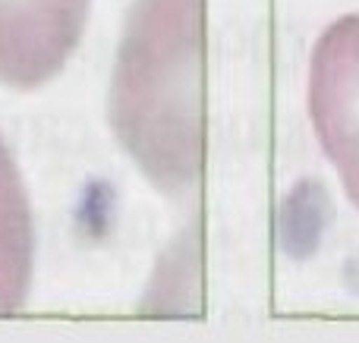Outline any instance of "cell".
Instances as JSON below:
<instances>
[{"label":"cell","instance_id":"obj_1","mask_svg":"<svg viewBox=\"0 0 359 343\" xmlns=\"http://www.w3.org/2000/svg\"><path fill=\"white\" fill-rule=\"evenodd\" d=\"M205 0H142L120 48L114 123L145 170L186 186L202 167Z\"/></svg>","mask_w":359,"mask_h":343},{"label":"cell","instance_id":"obj_2","mask_svg":"<svg viewBox=\"0 0 359 343\" xmlns=\"http://www.w3.org/2000/svg\"><path fill=\"white\" fill-rule=\"evenodd\" d=\"M309 113L325 155L359 208V16L325 29L312 50Z\"/></svg>","mask_w":359,"mask_h":343},{"label":"cell","instance_id":"obj_3","mask_svg":"<svg viewBox=\"0 0 359 343\" xmlns=\"http://www.w3.org/2000/svg\"><path fill=\"white\" fill-rule=\"evenodd\" d=\"M88 0H0V82L35 88L73 54Z\"/></svg>","mask_w":359,"mask_h":343},{"label":"cell","instance_id":"obj_4","mask_svg":"<svg viewBox=\"0 0 359 343\" xmlns=\"http://www.w3.org/2000/svg\"><path fill=\"white\" fill-rule=\"evenodd\" d=\"M35 258V227L22 176L0 139V318L25 302Z\"/></svg>","mask_w":359,"mask_h":343}]
</instances>
